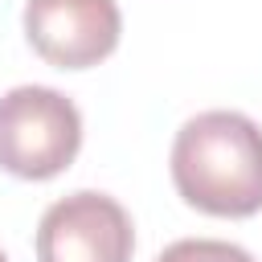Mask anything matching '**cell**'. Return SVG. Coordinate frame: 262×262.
Here are the masks:
<instances>
[{
  "label": "cell",
  "instance_id": "obj_5",
  "mask_svg": "<svg viewBox=\"0 0 262 262\" xmlns=\"http://www.w3.org/2000/svg\"><path fill=\"white\" fill-rule=\"evenodd\" d=\"M156 262H254L250 250L221 237H180L156 254Z\"/></svg>",
  "mask_w": 262,
  "mask_h": 262
},
{
  "label": "cell",
  "instance_id": "obj_3",
  "mask_svg": "<svg viewBox=\"0 0 262 262\" xmlns=\"http://www.w3.org/2000/svg\"><path fill=\"white\" fill-rule=\"evenodd\" d=\"M131 250L135 225L106 192L82 188L41 213L37 262H131Z\"/></svg>",
  "mask_w": 262,
  "mask_h": 262
},
{
  "label": "cell",
  "instance_id": "obj_1",
  "mask_svg": "<svg viewBox=\"0 0 262 262\" xmlns=\"http://www.w3.org/2000/svg\"><path fill=\"white\" fill-rule=\"evenodd\" d=\"M180 201L209 217L262 213V127L242 111H201L172 143Z\"/></svg>",
  "mask_w": 262,
  "mask_h": 262
},
{
  "label": "cell",
  "instance_id": "obj_6",
  "mask_svg": "<svg viewBox=\"0 0 262 262\" xmlns=\"http://www.w3.org/2000/svg\"><path fill=\"white\" fill-rule=\"evenodd\" d=\"M0 262H8V258H4V250H0Z\"/></svg>",
  "mask_w": 262,
  "mask_h": 262
},
{
  "label": "cell",
  "instance_id": "obj_4",
  "mask_svg": "<svg viewBox=\"0 0 262 262\" xmlns=\"http://www.w3.org/2000/svg\"><path fill=\"white\" fill-rule=\"evenodd\" d=\"M123 16L115 0H25V37L57 70H90L119 45Z\"/></svg>",
  "mask_w": 262,
  "mask_h": 262
},
{
  "label": "cell",
  "instance_id": "obj_2",
  "mask_svg": "<svg viewBox=\"0 0 262 262\" xmlns=\"http://www.w3.org/2000/svg\"><path fill=\"white\" fill-rule=\"evenodd\" d=\"M82 147V115L53 86H12L0 94V168L20 180L61 176Z\"/></svg>",
  "mask_w": 262,
  "mask_h": 262
}]
</instances>
